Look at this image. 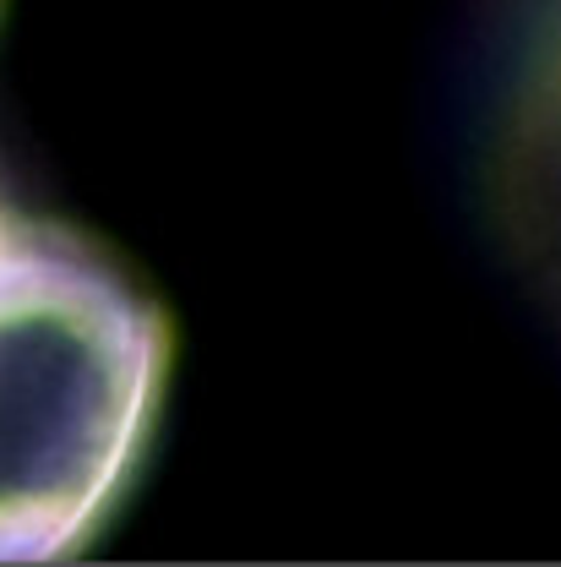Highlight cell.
I'll use <instances>...</instances> for the list:
<instances>
[{
    "label": "cell",
    "mask_w": 561,
    "mask_h": 567,
    "mask_svg": "<svg viewBox=\"0 0 561 567\" xmlns=\"http://www.w3.org/2000/svg\"><path fill=\"white\" fill-rule=\"evenodd\" d=\"M518 203L529 213V240L561 268V22L534 66L523 137H518Z\"/></svg>",
    "instance_id": "obj_2"
},
{
    "label": "cell",
    "mask_w": 561,
    "mask_h": 567,
    "mask_svg": "<svg viewBox=\"0 0 561 567\" xmlns=\"http://www.w3.org/2000/svg\"><path fill=\"white\" fill-rule=\"evenodd\" d=\"M164 371V317L98 251L22 218L0 246V563H55L110 524Z\"/></svg>",
    "instance_id": "obj_1"
},
{
    "label": "cell",
    "mask_w": 561,
    "mask_h": 567,
    "mask_svg": "<svg viewBox=\"0 0 561 567\" xmlns=\"http://www.w3.org/2000/svg\"><path fill=\"white\" fill-rule=\"evenodd\" d=\"M17 224H22V218H17V213H11L6 203H0V246L11 240V229H17Z\"/></svg>",
    "instance_id": "obj_3"
}]
</instances>
